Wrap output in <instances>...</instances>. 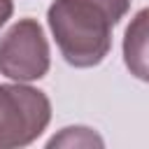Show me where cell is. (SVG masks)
Instances as JSON below:
<instances>
[{"mask_svg":"<svg viewBox=\"0 0 149 149\" xmlns=\"http://www.w3.org/2000/svg\"><path fill=\"white\" fill-rule=\"evenodd\" d=\"M102 137L98 133H93L86 126H68L63 128L58 135H54L49 140V149L51 147H102Z\"/></svg>","mask_w":149,"mask_h":149,"instance_id":"5","label":"cell"},{"mask_svg":"<svg viewBox=\"0 0 149 149\" xmlns=\"http://www.w3.org/2000/svg\"><path fill=\"white\" fill-rule=\"evenodd\" d=\"M51 121L49 98L26 84H0V149L35 142Z\"/></svg>","mask_w":149,"mask_h":149,"instance_id":"2","label":"cell"},{"mask_svg":"<svg viewBox=\"0 0 149 149\" xmlns=\"http://www.w3.org/2000/svg\"><path fill=\"white\" fill-rule=\"evenodd\" d=\"M123 63L133 77L149 84V7L140 9L126 28Z\"/></svg>","mask_w":149,"mask_h":149,"instance_id":"4","label":"cell"},{"mask_svg":"<svg viewBox=\"0 0 149 149\" xmlns=\"http://www.w3.org/2000/svg\"><path fill=\"white\" fill-rule=\"evenodd\" d=\"M12 12H14V5H12V0H0V28L7 23V19L12 16Z\"/></svg>","mask_w":149,"mask_h":149,"instance_id":"6","label":"cell"},{"mask_svg":"<svg viewBox=\"0 0 149 149\" xmlns=\"http://www.w3.org/2000/svg\"><path fill=\"white\" fill-rule=\"evenodd\" d=\"M61 56L72 68H93L112 47V28L119 19L98 0H54L47 12Z\"/></svg>","mask_w":149,"mask_h":149,"instance_id":"1","label":"cell"},{"mask_svg":"<svg viewBox=\"0 0 149 149\" xmlns=\"http://www.w3.org/2000/svg\"><path fill=\"white\" fill-rule=\"evenodd\" d=\"M49 70V44L35 19L16 21L0 37V74L16 81H33Z\"/></svg>","mask_w":149,"mask_h":149,"instance_id":"3","label":"cell"}]
</instances>
